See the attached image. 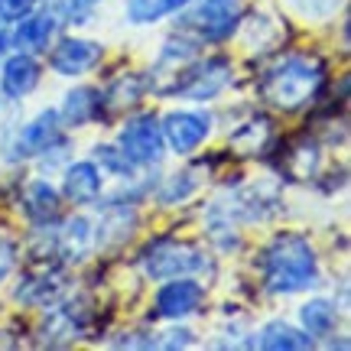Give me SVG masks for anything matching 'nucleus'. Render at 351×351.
<instances>
[{
    "mask_svg": "<svg viewBox=\"0 0 351 351\" xmlns=\"http://www.w3.org/2000/svg\"><path fill=\"white\" fill-rule=\"evenodd\" d=\"M309 345H313V339L296 332V328L287 326V322H270V326H263V332H261V348H270V351L309 348Z\"/></svg>",
    "mask_w": 351,
    "mask_h": 351,
    "instance_id": "nucleus-15",
    "label": "nucleus"
},
{
    "mask_svg": "<svg viewBox=\"0 0 351 351\" xmlns=\"http://www.w3.org/2000/svg\"><path fill=\"white\" fill-rule=\"evenodd\" d=\"M62 241H65V247H69V251H75V254L85 251V244H88V221H85V218L69 221V225H65Z\"/></svg>",
    "mask_w": 351,
    "mask_h": 351,
    "instance_id": "nucleus-19",
    "label": "nucleus"
},
{
    "mask_svg": "<svg viewBox=\"0 0 351 351\" xmlns=\"http://www.w3.org/2000/svg\"><path fill=\"white\" fill-rule=\"evenodd\" d=\"M166 10H169L166 0H127V16H130L134 23H153V20H160Z\"/></svg>",
    "mask_w": 351,
    "mask_h": 351,
    "instance_id": "nucleus-18",
    "label": "nucleus"
},
{
    "mask_svg": "<svg viewBox=\"0 0 351 351\" xmlns=\"http://www.w3.org/2000/svg\"><path fill=\"white\" fill-rule=\"evenodd\" d=\"M13 257H16V251H13V244H10V241H3V238H0V280H3V276L10 274Z\"/></svg>",
    "mask_w": 351,
    "mask_h": 351,
    "instance_id": "nucleus-24",
    "label": "nucleus"
},
{
    "mask_svg": "<svg viewBox=\"0 0 351 351\" xmlns=\"http://www.w3.org/2000/svg\"><path fill=\"white\" fill-rule=\"evenodd\" d=\"M39 82V65L29 56H13L10 62L3 65V75H0V88L7 98H23L29 95Z\"/></svg>",
    "mask_w": 351,
    "mask_h": 351,
    "instance_id": "nucleus-10",
    "label": "nucleus"
},
{
    "mask_svg": "<svg viewBox=\"0 0 351 351\" xmlns=\"http://www.w3.org/2000/svg\"><path fill=\"white\" fill-rule=\"evenodd\" d=\"M7 49H10V29H7V26L0 23V56H3Z\"/></svg>",
    "mask_w": 351,
    "mask_h": 351,
    "instance_id": "nucleus-25",
    "label": "nucleus"
},
{
    "mask_svg": "<svg viewBox=\"0 0 351 351\" xmlns=\"http://www.w3.org/2000/svg\"><path fill=\"white\" fill-rule=\"evenodd\" d=\"M241 0H205L199 10V26L208 39H225L238 26Z\"/></svg>",
    "mask_w": 351,
    "mask_h": 351,
    "instance_id": "nucleus-9",
    "label": "nucleus"
},
{
    "mask_svg": "<svg viewBox=\"0 0 351 351\" xmlns=\"http://www.w3.org/2000/svg\"><path fill=\"white\" fill-rule=\"evenodd\" d=\"M228 72H231V65L225 59H208V62L195 65L192 72H186V82H179L176 91L179 95H186V98H212L215 91H221L228 82Z\"/></svg>",
    "mask_w": 351,
    "mask_h": 351,
    "instance_id": "nucleus-8",
    "label": "nucleus"
},
{
    "mask_svg": "<svg viewBox=\"0 0 351 351\" xmlns=\"http://www.w3.org/2000/svg\"><path fill=\"white\" fill-rule=\"evenodd\" d=\"M36 7V0H0V16L3 20H23Z\"/></svg>",
    "mask_w": 351,
    "mask_h": 351,
    "instance_id": "nucleus-21",
    "label": "nucleus"
},
{
    "mask_svg": "<svg viewBox=\"0 0 351 351\" xmlns=\"http://www.w3.org/2000/svg\"><path fill=\"white\" fill-rule=\"evenodd\" d=\"M302 326L309 335H328L332 326H335V306L328 300H313L302 306Z\"/></svg>",
    "mask_w": 351,
    "mask_h": 351,
    "instance_id": "nucleus-17",
    "label": "nucleus"
},
{
    "mask_svg": "<svg viewBox=\"0 0 351 351\" xmlns=\"http://www.w3.org/2000/svg\"><path fill=\"white\" fill-rule=\"evenodd\" d=\"M315 254L300 234H276L263 251V276L274 293H300L315 283Z\"/></svg>",
    "mask_w": 351,
    "mask_h": 351,
    "instance_id": "nucleus-1",
    "label": "nucleus"
},
{
    "mask_svg": "<svg viewBox=\"0 0 351 351\" xmlns=\"http://www.w3.org/2000/svg\"><path fill=\"white\" fill-rule=\"evenodd\" d=\"M121 150L130 163H156L163 156V130L153 114H140L121 130Z\"/></svg>",
    "mask_w": 351,
    "mask_h": 351,
    "instance_id": "nucleus-4",
    "label": "nucleus"
},
{
    "mask_svg": "<svg viewBox=\"0 0 351 351\" xmlns=\"http://www.w3.org/2000/svg\"><path fill=\"white\" fill-rule=\"evenodd\" d=\"M322 75L326 69L319 59H309V56H289L283 62L270 69L267 78L261 82V95L263 101H270L274 108H283V111H296L306 101L315 95V88L322 85Z\"/></svg>",
    "mask_w": 351,
    "mask_h": 351,
    "instance_id": "nucleus-2",
    "label": "nucleus"
},
{
    "mask_svg": "<svg viewBox=\"0 0 351 351\" xmlns=\"http://www.w3.org/2000/svg\"><path fill=\"white\" fill-rule=\"evenodd\" d=\"M101 192V173L95 163H75L65 173V195L72 202H95Z\"/></svg>",
    "mask_w": 351,
    "mask_h": 351,
    "instance_id": "nucleus-12",
    "label": "nucleus"
},
{
    "mask_svg": "<svg viewBox=\"0 0 351 351\" xmlns=\"http://www.w3.org/2000/svg\"><path fill=\"white\" fill-rule=\"evenodd\" d=\"M98 156H101V160H104L108 166H111V169H117V173H130V160H127L124 153H121V156H114L111 147H101Z\"/></svg>",
    "mask_w": 351,
    "mask_h": 351,
    "instance_id": "nucleus-22",
    "label": "nucleus"
},
{
    "mask_svg": "<svg viewBox=\"0 0 351 351\" xmlns=\"http://www.w3.org/2000/svg\"><path fill=\"white\" fill-rule=\"evenodd\" d=\"M98 111H101V95L95 88H75V91L65 98V108H62L65 121L72 127L88 124L91 117H98Z\"/></svg>",
    "mask_w": 351,
    "mask_h": 351,
    "instance_id": "nucleus-14",
    "label": "nucleus"
},
{
    "mask_svg": "<svg viewBox=\"0 0 351 351\" xmlns=\"http://www.w3.org/2000/svg\"><path fill=\"white\" fill-rule=\"evenodd\" d=\"M341 0H293V7L306 16H328V13L339 10Z\"/></svg>",
    "mask_w": 351,
    "mask_h": 351,
    "instance_id": "nucleus-20",
    "label": "nucleus"
},
{
    "mask_svg": "<svg viewBox=\"0 0 351 351\" xmlns=\"http://www.w3.org/2000/svg\"><path fill=\"white\" fill-rule=\"evenodd\" d=\"M163 140L176 153H192L212 130V117L208 114H192V111H176L163 121Z\"/></svg>",
    "mask_w": 351,
    "mask_h": 351,
    "instance_id": "nucleus-5",
    "label": "nucleus"
},
{
    "mask_svg": "<svg viewBox=\"0 0 351 351\" xmlns=\"http://www.w3.org/2000/svg\"><path fill=\"white\" fill-rule=\"evenodd\" d=\"M143 267L153 280H173L179 274H192V270H202L205 261L195 247L189 244H179V241H156L147 247L143 254Z\"/></svg>",
    "mask_w": 351,
    "mask_h": 351,
    "instance_id": "nucleus-3",
    "label": "nucleus"
},
{
    "mask_svg": "<svg viewBox=\"0 0 351 351\" xmlns=\"http://www.w3.org/2000/svg\"><path fill=\"white\" fill-rule=\"evenodd\" d=\"M205 300V289L195 283V280H179L173 276V283H166L160 293H156V313L163 319H182V315H192Z\"/></svg>",
    "mask_w": 351,
    "mask_h": 351,
    "instance_id": "nucleus-6",
    "label": "nucleus"
},
{
    "mask_svg": "<svg viewBox=\"0 0 351 351\" xmlns=\"http://www.w3.org/2000/svg\"><path fill=\"white\" fill-rule=\"evenodd\" d=\"M98 7V0H69V16L75 20V23H82V20H88V13Z\"/></svg>",
    "mask_w": 351,
    "mask_h": 351,
    "instance_id": "nucleus-23",
    "label": "nucleus"
},
{
    "mask_svg": "<svg viewBox=\"0 0 351 351\" xmlns=\"http://www.w3.org/2000/svg\"><path fill=\"white\" fill-rule=\"evenodd\" d=\"M56 26L59 23L52 20L49 13H46V16H29V20H23L20 29L13 33V43H16L20 49H26V52H39V49H46V46H49Z\"/></svg>",
    "mask_w": 351,
    "mask_h": 351,
    "instance_id": "nucleus-13",
    "label": "nucleus"
},
{
    "mask_svg": "<svg viewBox=\"0 0 351 351\" xmlns=\"http://www.w3.org/2000/svg\"><path fill=\"white\" fill-rule=\"evenodd\" d=\"M26 212L33 215L36 221H49L59 215V199L49 189V182H33L26 189Z\"/></svg>",
    "mask_w": 351,
    "mask_h": 351,
    "instance_id": "nucleus-16",
    "label": "nucleus"
},
{
    "mask_svg": "<svg viewBox=\"0 0 351 351\" xmlns=\"http://www.w3.org/2000/svg\"><path fill=\"white\" fill-rule=\"evenodd\" d=\"M59 117L56 111H43L33 121V124L23 127V134H20V153L16 156H33V153H43L52 147V140L59 137Z\"/></svg>",
    "mask_w": 351,
    "mask_h": 351,
    "instance_id": "nucleus-11",
    "label": "nucleus"
},
{
    "mask_svg": "<svg viewBox=\"0 0 351 351\" xmlns=\"http://www.w3.org/2000/svg\"><path fill=\"white\" fill-rule=\"evenodd\" d=\"M186 3H192V0H166L169 10H179V7H186Z\"/></svg>",
    "mask_w": 351,
    "mask_h": 351,
    "instance_id": "nucleus-26",
    "label": "nucleus"
},
{
    "mask_svg": "<svg viewBox=\"0 0 351 351\" xmlns=\"http://www.w3.org/2000/svg\"><path fill=\"white\" fill-rule=\"evenodd\" d=\"M101 59V46L98 43H88V39H62L56 49H52L49 65L59 75L75 78L82 72H88L91 65H98Z\"/></svg>",
    "mask_w": 351,
    "mask_h": 351,
    "instance_id": "nucleus-7",
    "label": "nucleus"
}]
</instances>
